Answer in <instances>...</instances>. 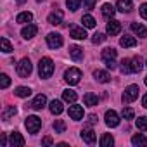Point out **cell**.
I'll use <instances>...</instances> for the list:
<instances>
[{"mask_svg": "<svg viewBox=\"0 0 147 147\" xmlns=\"http://www.w3.org/2000/svg\"><path fill=\"white\" fill-rule=\"evenodd\" d=\"M121 73H125V75L133 73V69H131V59H123L121 61Z\"/></svg>", "mask_w": 147, "mask_h": 147, "instance_id": "obj_30", "label": "cell"}, {"mask_svg": "<svg viewBox=\"0 0 147 147\" xmlns=\"http://www.w3.org/2000/svg\"><path fill=\"white\" fill-rule=\"evenodd\" d=\"M145 85H147V76H145Z\"/></svg>", "mask_w": 147, "mask_h": 147, "instance_id": "obj_49", "label": "cell"}, {"mask_svg": "<svg viewBox=\"0 0 147 147\" xmlns=\"http://www.w3.org/2000/svg\"><path fill=\"white\" fill-rule=\"evenodd\" d=\"M49 107H50V113H52V114H61V113L64 111V107H62V102H61V100H52Z\"/></svg>", "mask_w": 147, "mask_h": 147, "instance_id": "obj_23", "label": "cell"}, {"mask_svg": "<svg viewBox=\"0 0 147 147\" xmlns=\"http://www.w3.org/2000/svg\"><path fill=\"white\" fill-rule=\"evenodd\" d=\"M113 144H114L113 135H111V133H104L102 138H100V145H102V147H111Z\"/></svg>", "mask_w": 147, "mask_h": 147, "instance_id": "obj_29", "label": "cell"}, {"mask_svg": "<svg viewBox=\"0 0 147 147\" xmlns=\"http://www.w3.org/2000/svg\"><path fill=\"white\" fill-rule=\"evenodd\" d=\"M97 119H99V118H97L95 114H90V116H88V125H95Z\"/></svg>", "mask_w": 147, "mask_h": 147, "instance_id": "obj_44", "label": "cell"}, {"mask_svg": "<svg viewBox=\"0 0 147 147\" xmlns=\"http://www.w3.org/2000/svg\"><path fill=\"white\" fill-rule=\"evenodd\" d=\"M36 31H38V28L35 26V24H30L28 23V26H24L23 30H21V35H23V38H33L35 35H36Z\"/></svg>", "mask_w": 147, "mask_h": 147, "instance_id": "obj_13", "label": "cell"}, {"mask_svg": "<svg viewBox=\"0 0 147 147\" xmlns=\"http://www.w3.org/2000/svg\"><path fill=\"white\" fill-rule=\"evenodd\" d=\"M142 67H144V64H142V59L137 55V57H133L131 59V69H133V73H138V71H142Z\"/></svg>", "mask_w": 147, "mask_h": 147, "instance_id": "obj_31", "label": "cell"}, {"mask_svg": "<svg viewBox=\"0 0 147 147\" xmlns=\"http://www.w3.org/2000/svg\"><path fill=\"white\" fill-rule=\"evenodd\" d=\"M49 23L50 24H61L62 23V11H54L50 16H49Z\"/></svg>", "mask_w": 147, "mask_h": 147, "instance_id": "obj_21", "label": "cell"}, {"mask_svg": "<svg viewBox=\"0 0 147 147\" xmlns=\"http://www.w3.org/2000/svg\"><path fill=\"white\" fill-rule=\"evenodd\" d=\"M42 144H43V145H52V144H54V140H52L50 137H43V140H42Z\"/></svg>", "mask_w": 147, "mask_h": 147, "instance_id": "obj_45", "label": "cell"}, {"mask_svg": "<svg viewBox=\"0 0 147 147\" xmlns=\"http://www.w3.org/2000/svg\"><path fill=\"white\" fill-rule=\"evenodd\" d=\"M106 31H107V35H111V36L118 35V33L121 31V23L116 21V19H111V21L107 23V26H106Z\"/></svg>", "mask_w": 147, "mask_h": 147, "instance_id": "obj_10", "label": "cell"}, {"mask_svg": "<svg viewBox=\"0 0 147 147\" xmlns=\"http://www.w3.org/2000/svg\"><path fill=\"white\" fill-rule=\"evenodd\" d=\"M69 36H73L75 40H85V38H87L85 26H83V28H80V26H71V30H69Z\"/></svg>", "mask_w": 147, "mask_h": 147, "instance_id": "obj_9", "label": "cell"}, {"mask_svg": "<svg viewBox=\"0 0 147 147\" xmlns=\"http://www.w3.org/2000/svg\"><path fill=\"white\" fill-rule=\"evenodd\" d=\"M76 99H78V95H76V92H75V90H64V92H62V100H64V102L75 104V102H76Z\"/></svg>", "mask_w": 147, "mask_h": 147, "instance_id": "obj_18", "label": "cell"}, {"mask_svg": "<svg viewBox=\"0 0 147 147\" xmlns=\"http://www.w3.org/2000/svg\"><path fill=\"white\" fill-rule=\"evenodd\" d=\"M114 12H116V9H114L111 4H104V5H102V16H104V18H113Z\"/></svg>", "mask_w": 147, "mask_h": 147, "instance_id": "obj_27", "label": "cell"}, {"mask_svg": "<svg viewBox=\"0 0 147 147\" xmlns=\"http://www.w3.org/2000/svg\"><path fill=\"white\" fill-rule=\"evenodd\" d=\"M82 23H83L85 28H95V23H97V21H95L90 14H85V16L82 18Z\"/></svg>", "mask_w": 147, "mask_h": 147, "instance_id": "obj_28", "label": "cell"}, {"mask_svg": "<svg viewBox=\"0 0 147 147\" xmlns=\"http://www.w3.org/2000/svg\"><path fill=\"white\" fill-rule=\"evenodd\" d=\"M24 125H26V128H28L30 133H36L42 128V119L38 116H28L26 121H24Z\"/></svg>", "mask_w": 147, "mask_h": 147, "instance_id": "obj_5", "label": "cell"}, {"mask_svg": "<svg viewBox=\"0 0 147 147\" xmlns=\"http://www.w3.org/2000/svg\"><path fill=\"white\" fill-rule=\"evenodd\" d=\"M66 5H67V9L69 11H78L80 9V5H82V0H66Z\"/></svg>", "mask_w": 147, "mask_h": 147, "instance_id": "obj_33", "label": "cell"}, {"mask_svg": "<svg viewBox=\"0 0 147 147\" xmlns=\"http://www.w3.org/2000/svg\"><path fill=\"white\" fill-rule=\"evenodd\" d=\"M36 2H43V0H36Z\"/></svg>", "mask_w": 147, "mask_h": 147, "instance_id": "obj_50", "label": "cell"}, {"mask_svg": "<svg viewBox=\"0 0 147 147\" xmlns=\"http://www.w3.org/2000/svg\"><path fill=\"white\" fill-rule=\"evenodd\" d=\"M140 16H142L144 19H147V4H142V5H140Z\"/></svg>", "mask_w": 147, "mask_h": 147, "instance_id": "obj_42", "label": "cell"}, {"mask_svg": "<svg viewBox=\"0 0 147 147\" xmlns=\"http://www.w3.org/2000/svg\"><path fill=\"white\" fill-rule=\"evenodd\" d=\"M0 43H2V50H4L5 54L12 52V45H11V42H9L7 38H2V40H0Z\"/></svg>", "mask_w": 147, "mask_h": 147, "instance_id": "obj_38", "label": "cell"}, {"mask_svg": "<svg viewBox=\"0 0 147 147\" xmlns=\"http://www.w3.org/2000/svg\"><path fill=\"white\" fill-rule=\"evenodd\" d=\"M82 138H83L87 144H94V142H95L97 135H95V131L90 128V125H88L87 128H83V130H82Z\"/></svg>", "mask_w": 147, "mask_h": 147, "instance_id": "obj_12", "label": "cell"}, {"mask_svg": "<svg viewBox=\"0 0 147 147\" xmlns=\"http://www.w3.org/2000/svg\"><path fill=\"white\" fill-rule=\"evenodd\" d=\"M85 2V7L88 9V11H92L94 7H95V4H97V0H83Z\"/></svg>", "mask_w": 147, "mask_h": 147, "instance_id": "obj_41", "label": "cell"}, {"mask_svg": "<svg viewBox=\"0 0 147 147\" xmlns=\"http://www.w3.org/2000/svg\"><path fill=\"white\" fill-rule=\"evenodd\" d=\"M83 102H85V106H88V107H94V106H97V104H99V97H97L95 94L88 92V94H85V97H83Z\"/></svg>", "mask_w": 147, "mask_h": 147, "instance_id": "obj_15", "label": "cell"}, {"mask_svg": "<svg viewBox=\"0 0 147 147\" xmlns=\"http://www.w3.org/2000/svg\"><path fill=\"white\" fill-rule=\"evenodd\" d=\"M64 80H66L69 85L80 83V80H82V71H80L78 67H69V69L64 73Z\"/></svg>", "mask_w": 147, "mask_h": 147, "instance_id": "obj_2", "label": "cell"}, {"mask_svg": "<svg viewBox=\"0 0 147 147\" xmlns=\"http://www.w3.org/2000/svg\"><path fill=\"white\" fill-rule=\"evenodd\" d=\"M131 144H133V145H145V144H147V138H145L142 133H138V135H133V137H131Z\"/></svg>", "mask_w": 147, "mask_h": 147, "instance_id": "obj_32", "label": "cell"}, {"mask_svg": "<svg viewBox=\"0 0 147 147\" xmlns=\"http://www.w3.org/2000/svg\"><path fill=\"white\" fill-rule=\"evenodd\" d=\"M9 83H11V78H9L7 75H2V76H0V87H2L4 90L9 87Z\"/></svg>", "mask_w": 147, "mask_h": 147, "instance_id": "obj_39", "label": "cell"}, {"mask_svg": "<svg viewBox=\"0 0 147 147\" xmlns=\"http://www.w3.org/2000/svg\"><path fill=\"white\" fill-rule=\"evenodd\" d=\"M131 31L137 36H140V38H145L147 36V28L142 26V24H138V23H131Z\"/></svg>", "mask_w": 147, "mask_h": 147, "instance_id": "obj_16", "label": "cell"}, {"mask_svg": "<svg viewBox=\"0 0 147 147\" xmlns=\"http://www.w3.org/2000/svg\"><path fill=\"white\" fill-rule=\"evenodd\" d=\"M106 125L111 126V128H114V126L119 125V116H118L116 111H111V109L106 111Z\"/></svg>", "mask_w": 147, "mask_h": 147, "instance_id": "obj_7", "label": "cell"}, {"mask_svg": "<svg viewBox=\"0 0 147 147\" xmlns=\"http://www.w3.org/2000/svg\"><path fill=\"white\" fill-rule=\"evenodd\" d=\"M45 104H47V97H45L43 94H40V95H36V97L33 99V102L30 104V107L35 109V111H40V109L45 107Z\"/></svg>", "mask_w": 147, "mask_h": 147, "instance_id": "obj_11", "label": "cell"}, {"mask_svg": "<svg viewBox=\"0 0 147 147\" xmlns=\"http://www.w3.org/2000/svg\"><path fill=\"white\" fill-rule=\"evenodd\" d=\"M16 21L21 23V24H24V23H31V21H33V14H31V12H21V14H18Z\"/></svg>", "mask_w": 147, "mask_h": 147, "instance_id": "obj_24", "label": "cell"}, {"mask_svg": "<svg viewBox=\"0 0 147 147\" xmlns=\"http://www.w3.org/2000/svg\"><path fill=\"white\" fill-rule=\"evenodd\" d=\"M94 76H95V80H97V82H100V83H107V82H111L109 73H107V71H102V69L94 71Z\"/></svg>", "mask_w": 147, "mask_h": 147, "instance_id": "obj_14", "label": "cell"}, {"mask_svg": "<svg viewBox=\"0 0 147 147\" xmlns=\"http://www.w3.org/2000/svg\"><path fill=\"white\" fill-rule=\"evenodd\" d=\"M54 130H55V133H64V130H66V123H64L62 119H55V123H54Z\"/></svg>", "mask_w": 147, "mask_h": 147, "instance_id": "obj_35", "label": "cell"}, {"mask_svg": "<svg viewBox=\"0 0 147 147\" xmlns=\"http://www.w3.org/2000/svg\"><path fill=\"white\" fill-rule=\"evenodd\" d=\"M118 11L121 12H130L133 9V4H131V0H118V4H116Z\"/></svg>", "mask_w": 147, "mask_h": 147, "instance_id": "obj_19", "label": "cell"}, {"mask_svg": "<svg viewBox=\"0 0 147 147\" xmlns=\"http://www.w3.org/2000/svg\"><path fill=\"white\" fill-rule=\"evenodd\" d=\"M14 94H16L18 97H30V95H31V90H30L28 87H18Z\"/></svg>", "mask_w": 147, "mask_h": 147, "instance_id": "obj_34", "label": "cell"}, {"mask_svg": "<svg viewBox=\"0 0 147 147\" xmlns=\"http://www.w3.org/2000/svg\"><path fill=\"white\" fill-rule=\"evenodd\" d=\"M142 106H144V107H147V94L142 97Z\"/></svg>", "mask_w": 147, "mask_h": 147, "instance_id": "obj_47", "label": "cell"}, {"mask_svg": "<svg viewBox=\"0 0 147 147\" xmlns=\"http://www.w3.org/2000/svg\"><path fill=\"white\" fill-rule=\"evenodd\" d=\"M138 92H140V88L137 87V85H130V87H126L125 88V92H123V102L125 104H130V102H133L137 97H138Z\"/></svg>", "mask_w": 147, "mask_h": 147, "instance_id": "obj_4", "label": "cell"}, {"mask_svg": "<svg viewBox=\"0 0 147 147\" xmlns=\"http://www.w3.org/2000/svg\"><path fill=\"white\" fill-rule=\"evenodd\" d=\"M69 55L75 59V61H80V59L83 57V49L78 47V45H71V47H69Z\"/></svg>", "mask_w": 147, "mask_h": 147, "instance_id": "obj_17", "label": "cell"}, {"mask_svg": "<svg viewBox=\"0 0 147 147\" xmlns=\"http://www.w3.org/2000/svg\"><path fill=\"white\" fill-rule=\"evenodd\" d=\"M16 113H18L16 107H14V106H9V107H5V111L2 113V119H4V121H9L12 116H16Z\"/></svg>", "mask_w": 147, "mask_h": 147, "instance_id": "obj_26", "label": "cell"}, {"mask_svg": "<svg viewBox=\"0 0 147 147\" xmlns=\"http://www.w3.org/2000/svg\"><path fill=\"white\" fill-rule=\"evenodd\" d=\"M69 118L71 119H75V121H80L82 118H83V107L82 106H76V104H73V106H69Z\"/></svg>", "mask_w": 147, "mask_h": 147, "instance_id": "obj_8", "label": "cell"}, {"mask_svg": "<svg viewBox=\"0 0 147 147\" xmlns=\"http://www.w3.org/2000/svg\"><path fill=\"white\" fill-rule=\"evenodd\" d=\"M47 45L50 49H59L62 45V36L59 33H49L47 35Z\"/></svg>", "mask_w": 147, "mask_h": 147, "instance_id": "obj_6", "label": "cell"}, {"mask_svg": "<svg viewBox=\"0 0 147 147\" xmlns=\"http://www.w3.org/2000/svg\"><path fill=\"white\" fill-rule=\"evenodd\" d=\"M104 62H106L107 69H114V67H116V62H114V59H111V61H104Z\"/></svg>", "mask_w": 147, "mask_h": 147, "instance_id": "obj_43", "label": "cell"}, {"mask_svg": "<svg viewBox=\"0 0 147 147\" xmlns=\"http://www.w3.org/2000/svg\"><path fill=\"white\" fill-rule=\"evenodd\" d=\"M116 50L113 49V47H107V49H104L102 50V59L104 61H111V59H116Z\"/></svg>", "mask_w": 147, "mask_h": 147, "instance_id": "obj_25", "label": "cell"}, {"mask_svg": "<svg viewBox=\"0 0 147 147\" xmlns=\"http://www.w3.org/2000/svg\"><path fill=\"white\" fill-rule=\"evenodd\" d=\"M121 116H123L125 119H133L135 113H133V109H131V107H123V111H121Z\"/></svg>", "mask_w": 147, "mask_h": 147, "instance_id": "obj_37", "label": "cell"}, {"mask_svg": "<svg viewBox=\"0 0 147 147\" xmlns=\"http://www.w3.org/2000/svg\"><path fill=\"white\" fill-rule=\"evenodd\" d=\"M16 2H19V4H24V2H26V0H16Z\"/></svg>", "mask_w": 147, "mask_h": 147, "instance_id": "obj_48", "label": "cell"}, {"mask_svg": "<svg viewBox=\"0 0 147 147\" xmlns=\"http://www.w3.org/2000/svg\"><path fill=\"white\" fill-rule=\"evenodd\" d=\"M135 125H137V128H138V130L145 131V130H147V118H145V116H140V118L135 121Z\"/></svg>", "mask_w": 147, "mask_h": 147, "instance_id": "obj_36", "label": "cell"}, {"mask_svg": "<svg viewBox=\"0 0 147 147\" xmlns=\"http://www.w3.org/2000/svg\"><path fill=\"white\" fill-rule=\"evenodd\" d=\"M119 45H121V47H125V49H128V47H135V45H137V40H135L133 36L125 35V36L119 40Z\"/></svg>", "mask_w": 147, "mask_h": 147, "instance_id": "obj_22", "label": "cell"}, {"mask_svg": "<svg viewBox=\"0 0 147 147\" xmlns=\"http://www.w3.org/2000/svg\"><path fill=\"white\" fill-rule=\"evenodd\" d=\"M104 40H106V36H104L102 33H95V35L92 36V43H95V45H97V43H102Z\"/></svg>", "mask_w": 147, "mask_h": 147, "instance_id": "obj_40", "label": "cell"}, {"mask_svg": "<svg viewBox=\"0 0 147 147\" xmlns=\"http://www.w3.org/2000/svg\"><path fill=\"white\" fill-rule=\"evenodd\" d=\"M52 73H54V62H52V59L50 57L40 59V62H38V75H40V78H50Z\"/></svg>", "mask_w": 147, "mask_h": 147, "instance_id": "obj_1", "label": "cell"}, {"mask_svg": "<svg viewBox=\"0 0 147 147\" xmlns=\"http://www.w3.org/2000/svg\"><path fill=\"white\" fill-rule=\"evenodd\" d=\"M31 71H33V64L30 59H21L19 64H18V75L21 78H28L31 75Z\"/></svg>", "mask_w": 147, "mask_h": 147, "instance_id": "obj_3", "label": "cell"}, {"mask_svg": "<svg viewBox=\"0 0 147 147\" xmlns=\"http://www.w3.org/2000/svg\"><path fill=\"white\" fill-rule=\"evenodd\" d=\"M0 142H2V145H7V138H5V133L0 135Z\"/></svg>", "mask_w": 147, "mask_h": 147, "instance_id": "obj_46", "label": "cell"}, {"mask_svg": "<svg viewBox=\"0 0 147 147\" xmlns=\"http://www.w3.org/2000/svg\"><path fill=\"white\" fill-rule=\"evenodd\" d=\"M12 147H21V145H24V138L21 137V133H18V131H14V133H11V142H9Z\"/></svg>", "mask_w": 147, "mask_h": 147, "instance_id": "obj_20", "label": "cell"}]
</instances>
